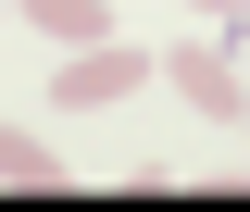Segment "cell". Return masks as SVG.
Masks as SVG:
<instances>
[{
  "label": "cell",
  "instance_id": "6da1fadb",
  "mask_svg": "<svg viewBox=\"0 0 250 212\" xmlns=\"http://www.w3.org/2000/svg\"><path fill=\"white\" fill-rule=\"evenodd\" d=\"M125 88H150V50H138V38H88V50H62V75H50L62 113H113Z\"/></svg>",
  "mask_w": 250,
  "mask_h": 212
},
{
  "label": "cell",
  "instance_id": "7a4b0ae2",
  "mask_svg": "<svg viewBox=\"0 0 250 212\" xmlns=\"http://www.w3.org/2000/svg\"><path fill=\"white\" fill-rule=\"evenodd\" d=\"M163 75H175V100H188V113H213V125H238V100H250V75H238V38H188Z\"/></svg>",
  "mask_w": 250,
  "mask_h": 212
},
{
  "label": "cell",
  "instance_id": "3957f363",
  "mask_svg": "<svg viewBox=\"0 0 250 212\" xmlns=\"http://www.w3.org/2000/svg\"><path fill=\"white\" fill-rule=\"evenodd\" d=\"M25 25L50 50H88V38H113V0H25Z\"/></svg>",
  "mask_w": 250,
  "mask_h": 212
},
{
  "label": "cell",
  "instance_id": "277c9868",
  "mask_svg": "<svg viewBox=\"0 0 250 212\" xmlns=\"http://www.w3.org/2000/svg\"><path fill=\"white\" fill-rule=\"evenodd\" d=\"M0 187H75V175H62V150H50V137L0 125Z\"/></svg>",
  "mask_w": 250,
  "mask_h": 212
},
{
  "label": "cell",
  "instance_id": "5b68a950",
  "mask_svg": "<svg viewBox=\"0 0 250 212\" xmlns=\"http://www.w3.org/2000/svg\"><path fill=\"white\" fill-rule=\"evenodd\" d=\"M188 13H200V25H225V38L250 25V0H188Z\"/></svg>",
  "mask_w": 250,
  "mask_h": 212
},
{
  "label": "cell",
  "instance_id": "8992f818",
  "mask_svg": "<svg viewBox=\"0 0 250 212\" xmlns=\"http://www.w3.org/2000/svg\"><path fill=\"white\" fill-rule=\"evenodd\" d=\"M238 137H250V100H238Z\"/></svg>",
  "mask_w": 250,
  "mask_h": 212
}]
</instances>
